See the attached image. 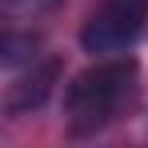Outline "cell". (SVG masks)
<instances>
[{"mask_svg": "<svg viewBox=\"0 0 148 148\" xmlns=\"http://www.w3.org/2000/svg\"><path fill=\"white\" fill-rule=\"evenodd\" d=\"M56 80H60V60L44 52L40 60H32L24 72L8 84V92H4V116L16 120V116H28V112H40L48 104Z\"/></svg>", "mask_w": 148, "mask_h": 148, "instance_id": "3957f363", "label": "cell"}, {"mask_svg": "<svg viewBox=\"0 0 148 148\" xmlns=\"http://www.w3.org/2000/svg\"><path fill=\"white\" fill-rule=\"evenodd\" d=\"M64 0H4V12L8 16H44V12H56Z\"/></svg>", "mask_w": 148, "mask_h": 148, "instance_id": "5b68a950", "label": "cell"}, {"mask_svg": "<svg viewBox=\"0 0 148 148\" xmlns=\"http://www.w3.org/2000/svg\"><path fill=\"white\" fill-rule=\"evenodd\" d=\"M140 96V64L128 52L96 56L64 88V128L68 136H96L116 124Z\"/></svg>", "mask_w": 148, "mask_h": 148, "instance_id": "6da1fadb", "label": "cell"}, {"mask_svg": "<svg viewBox=\"0 0 148 148\" xmlns=\"http://www.w3.org/2000/svg\"><path fill=\"white\" fill-rule=\"evenodd\" d=\"M148 24V0H100L80 28V48L92 56L128 52Z\"/></svg>", "mask_w": 148, "mask_h": 148, "instance_id": "7a4b0ae2", "label": "cell"}, {"mask_svg": "<svg viewBox=\"0 0 148 148\" xmlns=\"http://www.w3.org/2000/svg\"><path fill=\"white\" fill-rule=\"evenodd\" d=\"M44 52H40V36L36 32H16V28H8L4 36H0V64L4 68H28L32 60H40Z\"/></svg>", "mask_w": 148, "mask_h": 148, "instance_id": "277c9868", "label": "cell"}]
</instances>
